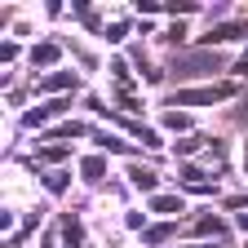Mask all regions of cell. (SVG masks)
I'll return each instance as SVG.
<instances>
[{
    "instance_id": "10",
    "label": "cell",
    "mask_w": 248,
    "mask_h": 248,
    "mask_svg": "<svg viewBox=\"0 0 248 248\" xmlns=\"http://www.w3.org/2000/svg\"><path fill=\"white\" fill-rule=\"evenodd\" d=\"M191 40H195V22H191V18H169L164 31H160V45H164V49L191 45Z\"/></svg>"
},
{
    "instance_id": "1",
    "label": "cell",
    "mask_w": 248,
    "mask_h": 248,
    "mask_svg": "<svg viewBox=\"0 0 248 248\" xmlns=\"http://www.w3.org/2000/svg\"><path fill=\"white\" fill-rule=\"evenodd\" d=\"M239 93V80H204V84H182L173 93H160V107L173 111H208V107H222Z\"/></svg>"
},
{
    "instance_id": "13",
    "label": "cell",
    "mask_w": 248,
    "mask_h": 248,
    "mask_svg": "<svg viewBox=\"0 0 248 248\" xmlns=\"http://www.w3.org/2000/svg\"><path fill=\"white\" fill-rule=\"evenodd\" d=\"M217 204H222V213H248V186H239V191H226Z\"/></svg>"
},
{
    "instance_id": "7",
    "label": "cell",
    "mask_w": 248,
    "mask_h": 248,
    "mask_svg": "<svg viewBox=\"0 0 248 248\" xmlns=\"http://www.w3.org/2000/svg\"><path fill=\"white\" fill-rule=\"evenodd\" d=\"M142 208L155 217V222H177V217H182L186 208H191V200H186L182 191H155V195H151Z\"/></svg>"
},
{
    "instance_id": "9",
    "label": "cell",
    "mask_w": 248,
    "mask_h": 248,
    "mask_svg": "<svg viewBox=\"0 0 248 248\" xmlns=\"http://www.w3.org/2000/svg\"><path fill=\"white\" fill-rule=\"evenodd\" d=\"M31 146H36L31 155H36V164H40V169H67V164L80 160L71 142H31Z\"/></svg>"
},
{
    "instance_id": "8",
    "label": "cell",
    "mask_w": 248,
    "mask_h": 248,
    "mask_svg": "<svg viewBox=\"0 0 248 248\" xmlns=\"http://www.w3.org/2000/svg\"><path fill=\"white\" fill-rule=\"evenodd\" d=\"M67 53L76 58V71H80L84 80H89V76H102V71H107V58H102L98 49H93L84 36H67Z\"/></svg>"
},
{
    "instance_id": "5",
    "label": "cell",
    "mask_w": 248,
    "mask_h": 248,
    "mask_svg": "<svg viewBox=\"0 0 248 248\" xmlns=\"http://www.w3.org/2000/svg\"><path fill=\"white\" fill-rule=\"evenodd\" d=\"M239 40H248V9H239L235 18L200 31V45H239Z\"/></svg>"
},
{
    "instance_id": "3",
    "label": "cell",
    "mask_w": 248,
    "mask_h": 248,
    "mask_svg": "<svg viewBox=\"0 0 248 248\" xmlns=\"http://www.w3.org/2000/svg\"><path fill=\"white\" fill-rule=\"evenodd\" d=\"M155 129H160L169 142H177V138L200 133V115L195 111H173V107H155Z\"/></svg>"
},
{
    "instance_id": "4",
    "label": "cell",
    "mask_w": 248,
    "mask_h": 248,
    "mask_svg": "<svg viewBox=\"0 0 248 248\" xmlns=\"http://www.w3.org/2000/svg\"><path fill=\"white\" fill-rule=\"evenodd\" d=\"M36 84V93H45V98H76V93L84 89V76L76 67H62L53 76H40V80H31Z\"/></svg>"
},
{
    "instance_id": "14",
    "label": "cell",
    "mask_w": 248,
    "mask_h": 248,
    "mask_svg": "<svg viewBox=\"0 0 248 248\" xmlns=\"http://www.w3.org/2000/svg\"><path fill=\"white\" fill-rule=\"evenodd\" d=\"M239 173L248 177V138H239Z\"/></svg>"
},
{
    "instance_id": "15",
    "label": "cell",
    "mask_w": 248,
    "mask_h": 248,
    "mask_svg": "<svg viewBox=\"0 0 248 248\" xmlns=\"http://www.w3.org/2000/svg\"><path fill=\"white\" fill-rule=\"evenodd\" d=\"M173 248H208V244H200V239H186V244H173Z\"/></svg>"
},
{
    "instance_id": "2",
    "label": "cell",
    "mask_w": 248,
    "mask_h": 248,
    "mask_svg": "<svg viewBox=\"0 0 248 248\" xmlns=\"http://www.w3.org/2000/svg\"><path fill=\"white\" fill-rule=\"evenodd\" d=\"M62 62H67V36H58V31H45L36 45H27V62H22V67L40 80V76L62 71Z\"/></svg>"
},
{
    "instance_id": "12",
    "label": "cell",
    "mask_w": 248,
    "mask_h": 248,
    "mask_svg": "<svg viewBox=\"0 0 248 248\" xmlns=\"http://www.w3.org/2000/svg\"><path fill=\"white\" fill-rule=\"evenodd\" d=\"M120 226L133 231V235H142V231L151 226V213H146V208H124V213H120Z\"/></svg>"
},
{
    "instance_id": "6",
    "label": "cell",
    "mask_w": 248,
    "mask_h": 248,
    "mask_svg": "<svg viewBox=\"0 0 248 248\" xmlns=\"http://www.w3.org/2000/svg\"><path fill=\"white\" fill-rule=\"evenodd\" d=\"M76 177H80V186H107L111 182V155H102V151H80Z\"/></svg>"
},
{
    "instance_id": "11",
    "label": "cell",
    "mask_w": 248,
    "mask_h": 248,
    "mask_svg": "<svg viewBox=\"0 0 248 248\" xmlns=\"http://www.w3.org/2000/svg\"><path fill=\"white\" fill-rule=\"evenodd\" d=\"M76 169H45L40 173V186H45V195H58V200H67V191L76 186Z\"/></svg>"
}]
</instances>
